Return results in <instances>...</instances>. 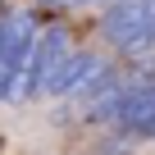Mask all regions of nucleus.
Segmentation results:
<instances>
[{
	"mask_svg": "<svg viewBox=\"0 0 155 155\" xmlns=\"http://www.w3.org/2000/svg\"><path fill=\"white\" fill-rule=\"evenodd\" d=\"M146 64H150V78H155V55H150V59H146Z\"/></svg>",
	"mask_w": 155,
	"mask_h": 155,
	"instance_id": "obj_5",
	"label": "nucleus"
},
{
	"mask_svg": "<svg viewBox=\"0 0 155 155\" xmlns=\"http://www.w3.org/2000/svg\"><path fill=\"white\" fill-rule=\"evenodd\" d=\"M105 68H110V64H105L96 50H68V55L59 59V68L50 73V82H46L41 96H46V101H78Z\"/></svg>",
	"mask_w": 155,
	"mask_h": 155,
	"instance_id": "obj_4",
	"label": "nucleus"
},
{
	"mask_svg": "<svg viewBox=\"0 0 155 155\" xmlns=\"http://www.w3.org/2000/svg\"><path fill=\"white\" fill-rule=\"evenodd\" d=\"M110 5H119V0H110Z\"/></svg>",
	"mask_w": 155,
	"mask_h": 155,
	"instance_id": "obj_6",
	"label": "nucleus"
},
{
	"mask_svg": "<svg viewBox=\"0 0 155 155\" xmlns=\"http://www.w3.org/2000/svg\"><path fill=\"white\" fill-rule=\"evenodd\" d=\"M68 32L64 28H41L28 59H23V73H18V87H14V105H28V101H41L46 82H50V73L59 68V59L68 55Z\"/></svg>",
	"mask_w": 155,
	"mask_h": 155,
	"instance_id": "obj_2",
	"label": "nucleus"
},
{
	"mask_svg": "<svg viewBox=\"0 0 155 155\" xmlns=\"http://www.w3.org/2000/svg\"><path fill=\"white\" fill-rule=\"evenodd\" d=\"M37 18L32 14H9L0 18V101L14 105V87H18V73H23V59L37 41Z\"/></svg>",
	"mask_w": 155,
	"mask_h": 155,
	"instance_id": "obj_3",
	"label": "nucleus"
},
{
	"mask_svg": "<svg viewBox=\"0 0 155 155\" xmlns=\"http://www.w3.org/2000/svg\"><path fill=\"white\" fill-rule=\"evenodd\" d=\"M101 37L123 55H155V0H119L101 14Z\"/></svg>",
	"mask_w": 155,
	"mask_h": 155,
	"instance_id": "obj_1",
	"label": "nucleus"
}]
</instances>
